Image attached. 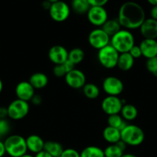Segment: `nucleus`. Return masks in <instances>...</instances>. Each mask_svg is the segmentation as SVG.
I'll use <instances>...</instances> for the list:
<instances>
[{
    "label": "nucleus",
    "instance_id": "nucleus-42",
    "mask_svg": "<svg viewBox=\"0 0 157 157\" xmlns=\"http://www.w3.org/2000/svg\"><path fill=\"white\" fill-rule=\"evenodd\" d=\"M35 157H52L51 155H49V153H46L45 150H42V151L39 152V153H36L35 155Z\"/></svg>",
    "mask_w": 157,
    "mask_h": 157
},
{
    "label": "nucleus",
    "instance_id": "nucleus-19",
    "mask_svg": "<svg viewBox=\"0 0 157 157\" xmlns=\"http://www.w3.org/2000/svg\"><path fill=\"white\" fill-rule=\"evenodd\" d=\"M103 139L109 144H115L121 140L120 130L109 126L105 127L103 132Z\"/></svg>",
    "mask_w": 157,
    "mask_h": 157
},
{
    "label": "nucleus",
    "instance_id": "nucleus-29",
    "mask_svg": "<svg viewBox=\"0 0 157 157\" xmlns=\"http://www.w3.org/2000/svg\"><path fill=\"white\" fill-rule=\"evenodd\" d=\"M103 151L105 157H121L124 153V151H123L116 144H109Z\"/></svg>",
    "mask_w": 157,
    "mask_h": 157
},
{
    "label": "nucleus",
    "instance_id": "nucleus-8",
    "mask_svg": "<svg viewBox=\"0 0 157 157\" xmlns=\"http://www.w3.org/2000/svg\"><path fill=\"white\" fill-rule=\"evenodd\" d=\"M49 15L53 21L56 22H62L68 19L70 15V8L63 1H58L52 3L49 10Z\"/></svg>",
    "mask_w": 157,
    "mask_h": 157
},
{
    "label": "nucleus",
    "instance_id": "nucleus-20",
    "mask_svg": "<svg viewBox=\"0 0 157 157\" xmlns=\"http://www.w3.org/2000/svg\"><path fill=\"white\" fill-rule=\"evenodd\" d=\"M134 62L135 59L129 55V52L119 54L116 67L123 71H128L133 67Z\"/></svg>",
    "mask_w": 157,
    "mask_h": 157
},
{
    "label": "nucleus",
    "instance_id": "nucleus-34",
    "mask_svg": "<svg viewBox=\"0 0 157 157\" xmlns=\"http://www.w3.org/2000/svg\"><path fill=\"white\" fill-rule=\"evenodd\" d=\"M129 53L134 59H137V58H139L140 57L143 56V55H142V52L139 46L135 45V44L130 49V50H129Z\"/></svg>",
    "mask_w": 157,
    "mask_h": 157
},
{
    "label": "nucleus",
    "instance_id": "nucleus-51",
    "mask_svg": "<svg viewBox=\"0 0 157 157\" xmlns=\"http://www.w3.org/2000/svg\"><path fill=\"white\" fill-rule=\"evenodd\" d=\"M156 58H157V56H156Z\"/></svg>",
    "mask_w": 157,
    "mask_h": 157
},
{
    "label": "nucleus",
    "instance_id": "nucleus-22",
    "mask_svg": "<svg viewBox=\"0 0 157 157\" xmlns=\"http://www.w3.org/2000/svg\"><path fill=\"white\" fill-rule=\"evenodd\" d=\"M122 117L124 121H132L138 116V110L134 105L131 104H126L123 106L120 111Z\"/></svg>",
    "mask_w": 157,
    "mask_h": 157
},
{
    "label": "nucleus",
    "instance_id": "nucleus-17",
    "mask_svg": "<svg viewBox=\"0 0 157 157\" xmlns=\"http://www.w3.org/2000/svg\"><path fill=\"white\" fill-rule=\"evenodd\" d=\"M27 150L32 153H39L44 150L45 141L42 138L36 134H32L26 139Z\"/></svg>",
    "mask_w": 157,
    "mask_h": 157
},
{
    "label": "nucleus",
    "instance_id": "nucleus-26",
    "mask_svg": "<svg viewBox=\"0 0 157 157\" xmlns=\"http://www.w3.org/2000/svg\"><path fill=\"white\" fill-rule=\"evenodd\" d=\"M107 124L108 126H109V127L118 129L120 131L123 129H124L128 124L127 122L126 121H124L123 118L122 117L121 115L119 114L110 115V116L108 117Z\"/></svg>",
    "mask_w": 157,
    "mask_h": 157
},
{
    "label": "nucleus",
    "instance_id": "nucleus-35",
    "mask_svg": "<svg viewBox=\"0 0 157 157\" xmlns=\"http://www.w3.org/2000/svg\"><path fill=\"white\" fill-rule=\"evenodd\" d=\"M91 6H103L108 3L109 0H87Z\"/></svg>",
    "mask_w": 157,
    "mask_h": 157
},
{
    "label": "nucleus",
    "instance_id": "nucleus-13",
    "mask_svg": "<svg viewBox=\"0 0 157 157\" xmlns=\"http://www.w3.org/2000/svg\"><path fill=\"white\" fill-rule=\"evenodd\" d=\"M69 52L65 47L62 45H54L49 48L48 52L49 59L55 65L62 64L65 61H67Z\"/></svg>",
    "mask_w": 157,
    "mask_h": 157
},
{
    "label": "nucleus",
    "instance_id": "nucleus-1",
    "mask_svg": "<svg viewBox=\"0 0 157 157\" xmlns=\"http://www.w3.org/2000/svg\"><path fill=\"white\" fill-rule=\"evenodd\" d=\"M144 9L135 2H126L120 6L117 20L122 28L126 30L139 29L146 19Z\"/></svg>",
    "mask_w": 157,
    "mask_h": 157
},
{
    "label": "nucleus",
    "instance_id": "nucleus-38",
    "mask_svg": "<svg viewBox=\"0 0 157 157\" xmlns=\"http://www.w3.org/2000/svg\"><path fill=\"white\" fill-rule=\"evenodd\" d=\"M8 117V109L7 107H0V120L6 119Z\"/></svg>",
    "mask_w": 157,
    "mask_h": 157
},
{
    "label": "nucleus",
    "instance_id": "nucleus-5",
    "mask_svg": "<svg viewBox=\"0 0 157 157\" xmlns=\"http://www.w3.org/2000/svg\"><path fill=\"white\" fill-rule=\"evenodd\" d=\"M119 56V53L110 44L99 50L97 54L99 62L106 69H112L116 67Z\"/></svg>",
    "mask_w": 157,
    "mask_h": 157
},
{
    "label": "nucleus",
    "instance_id": "nucleus-24",
    "mask_svg": "<svg viewBox=\"0 0 157 157\" xmlns=\"http://www.w3.org/2000/svg\"><path fill=\"white\" fill-rule=\"evenodd\" d=\"M91 6L87 0H74L71 3V8L75 13L78 15L87 14Z\"/></svg>",
    "mask_w": 157,
    "mask_h": 157
},
{
    "label": "nucleus",
    "instance_id": "nucleus-32",
    "mask_svg": "<svg viewBox=\"0 0 157 157\" xmlns=\"http://www.w3.org/2000/svg\"><path fill=\"white\" fill-rule=\"evenodd\" d=\"M10 130V124L6 119L0 120V134L2 136L7 134Z\"/></svg>",
    "mask_w": 157,
    "mask_h": 157
},
{
    "label": "nucleus",
    "instance_id": "nucleus-7",
    "mask_svg": "<svg viewBox=\"0 0 157 157\" xmlns=\"http://www.w3.org/2000/svg\"><path fill=\"white\" fill-rule=\"evenodd\" d=\"M88 42L91 47L99 51L110 44V37L101 28H96L89 32Z\"/></svg>",
    "mask_w": 157,
    "mask_h": 157
},
{
    "label": "nucleus",
    "instance_id": "nucleus-15",
    "mask_svg": "<svg viewBox=\"0 0 157 157\" xmlns=\"http://www.w3.org/2000/svg\"><path fill=\"white\" fill-rule=\"evenodd\" d=\"M140 34L144 38L156 39L157 38V21L152 18L145 19L139 27Z\"/></svg>",
    "mask_w": 157,
    "mask_h": 157
},
{
    "label": "nucleus",
    "instance_id": "nucleus-11",
    "mask_svg": "<svg viewBox=\"0 0 157 157\" xmlns=\"http://www.w3.org/2000/svg\"><path fill=\"white\" fill-rule=\"evenodd\" d=\"M123 104L122 99L116 96H107L103 100L101 108L103 111L108 116L119 114Z\"/></svg>",
    "mask_w": 157,
    "mask_h": 157
},
{
    "label": "nucleus",
    "instance_id": "nucleus-6",
    "mask_svg": "<svg viewBox=\"0 0 157 157\" xmlns=\"http://www.w3.org/2000/svg\"><path fill=\"white\" fill-rule=\"evenodd\" d=\"M8 117L13 121H19L28 115L29 112V104L26 101L16 99L8 106Z\"/></svg>",
    "mask_w": 157,
    "mask_h": 157
},
{
    "label": "nucleus",
    "instance_id": "nucleus-44",
    "mask_svg": "<svg viewBox=\"0 0 157 157\" xmlns=\"http://www.w3.org/2000/svg\"><path fill=\"white\" fill-rule=\"evenodd\" d=\"M146 1H147L149 4L152 5V6H157V0H146Z\"/></svg>",
    "mask_w": 157,
    "mask_h": 157
},
{
    "label": "nucleus",
    "instance_id": "nucleus-48",
    "mask_svg": "<svg viewBox=\"0 0 157 157\" xmlns=\"http://www.w3.org/2000/svg\"><path fill=\"white\" fill-rule=\"evenodd\" d=\"M49 2H50L51 3H54V2H56L60 1V0H48Z\"/></svg>",
    "mask_w": 157,
    "mask_h": 157
},
{
    "label": "nucleus",
    "instance_id": "nucleus-30",
    "mask_svg": "<svg viewBox=\"0 0 157 157\" xmlns=\"http://www.w3.org/2000/svg\"><path fill=\"white\" fill-rule=\"evenodd\" d=\"M146 69L149 73L152 74L153 76L157 78V58H153L147 59L146 63Z\"/></svg>",
    "mask_w": 157,
    "mask_h": 157
},
{
    "label": "nucleus",
    "instance_id": "nucleus-43",
    "mask_svg": "<svg viewBox=\"0 0 157 157\" xmlns=\"http://www.w3.org/2000/svg\"><path fill=\"white\" fill-rule=\"evenodd\" d=\"M116 144L119 146V148L121 149V150H123V151H125V150H126V147H127V145H126V144H125V143L123 142V141H122V140L119 141V142L117 143Z\"/></svg>",
    "mask_w": 157,
    "mask_h": 157
},
{
    "label": "nucleus",
    "instance_id": "nucleus-4",
    "mask_svg": "<svg viewBox=\"0 0 157 157\" xmlns=\"http://www.w3.org/2000/svg\"><path fill=\"white\" fill-rule=\"evenodd\" d=\"M121 140L127 146L137 147L141 145L145 140V133L142 128L134 124H127L120 131Z\"/></svg>",
    "mask_w": 157,
    "mask_h": 157
},
{
    "label": "nucleus",
    "instance_id": "nucleus-40",
    "mask_svg": "<svg viewBox=\"0 0 157 157\" xmlns=\"http://www.w3.org/2000/svg\"><path fill=\"white\" fill-rule=\"evenodd\" d=\"M51 6H52V3H51L50 2L48 1V0H45V1H43L42 3V7L45 10L49 11Z\"/></svg>",
    "mask_w": 157,
    "mask_h": 157
},
{
    "label": "nucleus",
    "instance_id": "nucleus-45",
    "mask_svg": "<svg viewBox=\"0 0 157 157\" xmlns=\"http://www.w3.org/2000/svg\"><path fill=\"white\" fill-rule=\"evenodd\" d=\"M121 157H137L135 155L132 154V153H123Z\"/></svg>",
    "mask_w": 157,
    "mask_h": 157
},
{
    "label": "nucleus",
    "instance_id": "nucleus-39",
    "mask_svg": "<svg viewBox=\"0 0 157 157\" xmlns=\"http://www.w3.org/2000/svg\"><path fill=\"white\" fill-rule=\"evenodd\" d=\"M150 18L157 21V6H152L150 10Z\"/></svg>",
    "mask_w": 157,
    "mask_h": 157
},
{
    "label": "nucleus",
    "instance_id": "nucleus-23",
    "mask_svg": "<svg viewBox=\"0 0 157 157\" xmlns=\"http://www.w3.org/2000/svg\"><path fill=\"white\" fill-rule=\"evenodd\" d=\"M121 28V25H120L117 18L116 19L115 18H111V19H108L105 22V24L102 26L101 29L111 38L115 34L119 32L122 29Z\"/></svg>",
    "mask_w": 157,
    "mask_h": 157
},
{
    "label": "nucleus",
    "instance_id": "nucleus-3",
    "mask_svg": "<svg viewBox=\"0 0 157 157\" xmlns=\"http://www.w3.org/2000/svg\"><path fill=\"white\" fill-rule=\"evenodd\" d=\"M4 145L6 153L11 157H21L27 153L26 139L20 135L9 136L4 141Z\"/></svg>",
    "mask_w": 157,
    "mask_h": 157
},
{
    "label": "nucleus",
    "instance_id": "nucleus-21",
    "mask_svg": "<svg viewBox=\"0 0 157 157\" xmlns=\"http://www.w3.org/2000/svg\"><path fill=\"white\" fill-rule=\"evenodd\" d=\"M46 153H49L52 157H60L62 153L63 149L62 144L55 141L49 140L45 142L44 150Z\"/></svg>",
    "mask_w": 157,
    "mask_h": 157
},
{
    "label": "nucleus",
    "instance_id": "nucleus-37",
    "mask_svg": "<svg viewBox=\"0 0 157 157\" xmlns=\"http://www.w3.org/2000/svg\"><path fill=\"white\" fill-rule=\"evenodd\" d=\"M31 102L34 104V105H40L42 102V98L40 96L39 94H35L33 96V98L31 100Z\"/></svg>",
    "mask_w": 157,
    "mask_h": 157
},
{
    "label": "nucleus",
    "instance_id": "nucleus-27",
    "mask_svg": "<svg viewBox=\"0 0 157 157\" xmlns=\"http://www.w3.org/2000/svg\"><path fill=\"white\" fill-rule=\"evenodd\" d=\"M80 157H105L103 149L96 146H89L80 153Z\"/></svg>",
    "mask_w": 157,
    "mask_h": 157
},
{
    "label": "nucleus",
    "instance_id": "nucleus-47",
    "mask_svg": "<svg viewBox=\"0 0 157 157\" xmlns=\"http://www.w3.org/2000/svg\"><path fill=\"white\" fill-rule=\"evenodd\" d=\"M21 157H35V156H32V155L29 154V153H26V154L23 155V156Z\"/></svg>",
    "mask_w": 157,
    "mask_h": 157
},
{
    "label": "nucleus",
    "instance_id": "nucleus-50",
    "mask_svg": "<svg viewBox=\"0 0 157 157\" xmlns=\"http://www.w3.org/2000/svg\"><path fill=\"white\" fill-rule=\"evenodd\" d=\"M72 1H74V0H72Z\"/></svg>",
    "mask_w": 157,
    "mask_h": 157
},
{
    "label": "nucleus",
    "instance_id": "nucleus-18",
    "mask_svg": "<svg viewBox=\"0 0 157 157\" xmlns=\"http://www.w3.org/2000/svg\"><path fill=\"white\" fill-rule=\"evenodd\" d=\"M29 82L31 85L34 87V89H42L48 85L49 83V78L47 75L42 72H36L32 74L30 76Z\"/></svg>",
    "mask_w": 157,
    "mask_h": 157
},
{
    "label": "nucleus",
    "instance_id": "nucleus-49",
    "mask_svg": "<svg viewBox=\"0 0 157 157\" xmlns=\"http://www.w3.org/2000/svg\"><path fill=\"white\" fill-rule=\"evenodd\" d=\"M1 138H2V135L0 134V140H1Z\"/></svg>",
    "mask_w": 157,
    "mask_h": 157
},
{
    "label": "nucleus",
    "instance_id": "nucleus-36",
    "mask_svg": "<svg viewBox=\"0 0 157 157\" xmlns=\"http://www.w3.org/2000/svg\"><path fill=\"white\" fill-rule=\"evenodd\" d=\"M63 67H64V68L66 69V72H69L71 71H72L73 69H75V64H73V63L71 62L70 61H69V60L67 59V61H65L64 63L62 64Z\"/></svg>",
    "mask_w": 157,
    "mask_h": 157
},
{
    "label": "nucleus",
    "instance_id": "nucleus-25",
    "mask_svg": "<svg viewBox=\"0 0 157 157\" xmlns=\"http://www.w3.org/2000/svg\"><path fill=\"white\" fill-rule=\"evenodd\" d=\"M83 92L85 96L90 100L96 99L100 94L99 87L93 83H86L83 87Z\"/></svg>",
    "mask_w": 157,
    "mask_h": 157
},
{
    "label": "nucleus",
    "instance_id": "nucleus-16",
    "mask_svg": "<svg viewBox=\"0 0 157 157\" xmlns=\"http://www.w3.org/2000/svg\"><path fill=\"white\" fill-rule=\"evenodd\" d=\"M139 48L141 49L142 55L146 59L156 58L157 56V40L143 38L140 42Z\"/></svg>",
    "mask_w": 157,
    "mask_h": 157
},
{
    "label": "nucleus",
    "instance_id": "nucleus-28",
    "mask_svg": "<svg viewBox=\"0 0 157 157\" xmlns=\"http://www.w3.org/2000/svg\"><path fill=\"white\" fill-rule=\"evenodd\" d=\"M85 58V52L80 48H74L69 52L68 60L75 65L80 64Z\"/></svg>",
    "mask_w": 157,
    "mask_h": 157
},
{
    "label": "nucleus",
    "instance_id": "nucleus-31",
    "mask_svg": "<svg viewBox=\"0 0 157 157\" xmlns=\"http://www.w3.org/2000/svg\"><path fill=\"white\" fill-rule=\"evenodd\" d=\"M52 73L56 78H62V77L66 76L67 72H66V69L64 68L62 64H57V65L54 66Z\"/></svg>",
    "mask_w": 157,
    "mask_h": 157
},
{
    "label": "nucleus",
    "instance_id": "nucleus-14",
    "mask_svg": "<svg viewBox=\"0 0 157 157\" xmlns=\"http://www.w3.org/2000/svg\"><path fill=\"white\" fill-rule=\"evenodd\" d=\"M15 95L17 99L29 102L31 101L35 94V89L29 81H21L15 87Z\"/></svg>",
    "mask_w": 157,
    "mask_h": 157
},
{
    "label": "nucleus",
    "instance_id": "nucleus-9",
    "mask_svg": "<svg viewBox=\"0 0 157 157\" xmlns=\"http://www.w3.org/2000/svg\"><path fill=\"white\" fill-rule=\"evenodd\" d=\"M86 15L89 23L97 28L102 27L109 19L107 11L103 6H91Z\"/></svg>",
    "mask_w": 157,
    "mask_h": 157
},
{
    "label": "nucleus",
    "instance_id": "nucleus-2",
    "mask_svg": "<svg viewBox=\"0 0 157 157\" xmlns=\"http://www.w3.org/2000/svg\"><path fill=\"white\" fill-rule=\"evenodd\" d=\"M110 44L119 54L127 53L135 45V38L130 31L123 29L111 37Z\"/></svg>",
    "mask_w": 157,
    "mask_h": 157
},
{
    "label": "nucleus",
    "instance_id": "nucleus-46",
    "mask_svg": "<svg viewBox=\"0 0 157 157\" xmlns=\"http://www.w3.org/2000/svg\"><path fill=\"white\" fill-rule=\"evenodd\" d=\"M2 89H3V83L2 81V80L0 79V94H1L2 91Z\"/></svg>",
    "mask_w": 157,
    "mask_h": 157
},
{
    "label": "nucleus",
    "instance_id": "nucleus-33",
    "mask_svg": "<svg viewBox=\"0 0 157 157\" xmlns=\"http://www.w3.org/2000/svg\"><path fill=\"white\" fill-rule=\"evenodd\" d=\"M60 157H80V153L75 149H65Z\"/></svg>",
    "mask_w": 157,
    "mask_h": 157
},
{
    "label": "nucleus",
    "instance_id": "nucleus-10",
    "mask_svg": "<svg viewBox=\"0 0 157 157\" xmlns=\"http://www.w3.org/2000/svg\"><path fill=\"white\" fill-rule=\"evenodd\" d=\"M103 91L108 96H116L121 94L124 89L123 82L115 76H109L103 81Z\"/></svg>",
    "mask_w": 157,
    "mask_h": 157
},
{
    "label": "nucleus",
    "instance_id": "nucleus-12",
    "mask_svg": "<svg viewBox=\"0 0 157 157\" xmlns=\"http://www.w3.org/2000/svg\"><path fill=\"white\" fill-rule=\"evenodd\" d=\"M65 81L72 89H80L86 84V77L83 71L78 69H73L65 76Z\"/></svg>",
    "mask_w": 157,
    "mask_h": 157
},
{
    "label": "nucleus",
    "instance_id": "nucleus-41",
    "mask_svg": "<svg viewBox=\"0 0 157 157\" xmlns=\"http://www.w3.org/2000/svg\"><path fill=\"white\" fill-rule=\"evenodd\" d=\"M6 153V148H5L4 142H2V141L0 140V157H3Z\"/></svg>",
    "mask_w": 157,
    "mask_h": 157
}]
</instances>
